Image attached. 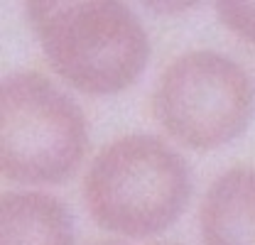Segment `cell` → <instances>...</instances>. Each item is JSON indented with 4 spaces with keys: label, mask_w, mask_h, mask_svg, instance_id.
<instances>
[{
    "label": "cell",
    "mask_w": 255,
    "mask_h": 245,
    "mask_svg": "<svg viewBox=\"0 0 255 245\" xmlns=\"http://www.w3.org/2000/svg\"><path fill=\"white\" fill-rule=\"evenodd\" d=\"M98 245H118V243H98ZM150 245H177V243H150Z\"/></svg>",
    "instance_id": "cell-8"
},
{
    "label": "cell",
    "mask_w": 255,
    "mask_h": 245,
    "mask_svg": "<svg viewBox=\"0 0 255 245\" xmlns=\"http://www.w3.org/2000/svg\"><path fill=\"white\" fill-rule=\"evenodd\" d=\"M0 245H74L69 211L49 194H2Z\"/></svg>",
    "instance_id": "cell-6"
},
{
    "label": "cell",
    "mask_w": 255,
    "mask_h": 245,
    "mask_svg": "<svg viewBox=\"0 0 255 245\" xmlns=\"http://www.w3.org/2000/svg\"><path fill=\"white\" fill-rule=\"evenodd\" d=\"M216 12L231 32L255 42V2H216Z\"/></svg>",
    "instance_id": "cell-7"
},
{
    "label": "cell",
    "mask_w": 255,
    "mask_h": 245,
    "mask_svg": "<svg viewBox=\"0 0 255 245\" xmlns=\"http://www.w3.org/2000/svg\"><path fill=\"white\" fill-rule=\"evenodd\" d=\"M27 15L52 69L79 91L118 93L147 64V34L123 2H27Z\"/></svg>",
    "instance_id": "cell-2"
},
{
    "label": "cell",
    "mask_w": 255,
    "mask_h": 245,
    "mask_svg": "<svg viewBox=\"0 0 255 245\" xmlns=\"http://www.w3.org/2000/svg\"><path fill=\"white\" fill-rule=\"evenodd\" d=\"M89 145L81 108L39 71H15L0 91V169L20 184H59Z\"/></svg>",
    "instance_id": "cell-3"
},
{
    "label": "cell",
    "mask_w": 255,
    "mask_h": 245,
    "mask_svg": "<svg viewBox=\"0 0 255 245\" xmlns=\"http://www.w3.org/2000/svg\"><path fill=\"white\" fill-rule=\"evenodd\" d=\"M199 228L204 245H255V167L226 169L209 186Z\"/></svg>",
    "instance_id": "cell-5"
},
{
    "label": "cell",
    "mask_w": 255,
    "mask_h": 245,
    "mask_svg": "<svg viewBox=\"0 0 255 245\" xmlns=\"http://www.w3.org/2000/svg\"><path fill=\"white\" fill-rule=\"evenodd\" d=\"M189 196L187 162L152 135H126L108 142L84 177L91 218L128 238H150L169 228Z\"/></svg>",
    "instance_id": "cell-1"
},
{
    "label": "cell",
    "mask_w": 255,
    "mask_h": 245,
    "mask_svg": "<svg viewBox=\"0 0 255 245\" xmlns=\"http://www.w3.org/2000/svg\"><path fill=\"white\" fill-rule=\"evenodd\" d=\"M155 121L189 150L238 137L253 113V84L233 59L194 49L167 64L150 98Z\"/></svg>",
    "instance_id": "cell-4"
}]
</instances>
